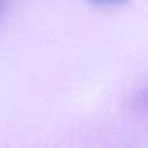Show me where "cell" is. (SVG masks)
<instances>
[{
	"label": "cell",
	"instance_id": "6da1fadb",
	"mask_svg": "<svg viewBox=\"0 0 148 148\" xmlns=\"http://www.w3.org/2000/svg\"><path fill=\"white\" fill-rule=\"evenodd\" d=\"M135 105H137L140 110L148 112V86L143 88V89L135 96Z\"/></svg>",
	"mask_w": 148,
	"mask_h": 148
},
{
	"label": "cell",
	"instance_id": "3957f363",
	"mask_svg": "<svg viewBox=\"0 0 148 148\" xmlns=\"http://www.w3.org/2000/svg\"><path fill=\"white\" fill-rule=\"evenodd\" d=\"M7 5H8V0H0V19H2L5 10H7Z\"/></svg>",
	"mask_w": 148,
	"mask_h": 148
},
{
	"label": "cell",
	"instance_id": "7a4b0ae2",
	"mask_svg": "<svg viewBox=\"0 0 148 148\" xmlns=\"http://www.w3.org/2000/svg\"><path fill=\"white\" fill-rule=\"evenodd\" d=\"M92 5H96V7H123V5H126L129 2V0H89Z\"/></svg>",
	"mask_w": 148,
	"mask_h": 148
}]
</instances>
